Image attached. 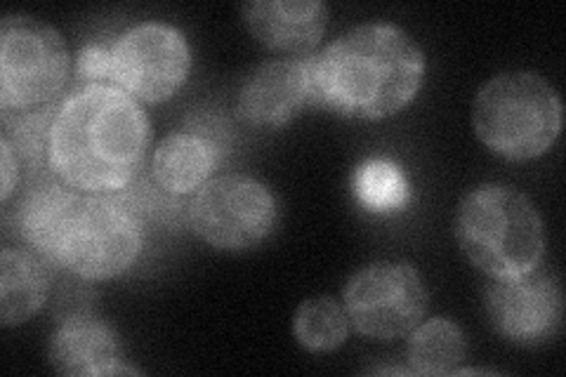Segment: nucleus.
<instances>
[{"instance_id":"1","label":"nucleus","mask_w":566,"mask_h":377,"mask_svg":"<svg viewBox=\"0 0 566 377\" xmlns=\"http://www.w3.org/2000/svg\"><path fill=\"white\" fill-rule=\"evenodd\" d=\"M149 137V118L135 97L112 83H85L50 121L48 166L81 193H120L145 164Z\"/></svg>"},{"instance_id":"2","label":"nucleus","mask_w":566,"mask_h":377,"mask_svg":"<svg viewBox=\"0 0 566 377\" xmlns=\"http://www.w3.org/2000/svg\"><path fill=\"white\" fill-rule=\"evenodd\" d=\"M312 102L354 121H380L409 106L424 81V52L392 22H364L310 57Z\"/></svg>"},{"instance_id":"3","label":"nucleus","mask_w":566,"mask_h":377,"mask_svg":"<svg viewBox=\"0 0 566 377\" xmlns=\"http://www.w3.org/2000/svg\"><path fill=\"white\" fill-rule=\"evenodd\" d=\"M455 239L465 258L491 279L526 274L545 255L536 206L507 185H480L465 193L455 214Z\"/></svg>"},{"instance_id":"4","label":"nucleus","mask_w":566,"mask_h":377,"mask_svg":"<svg viewBox=\"0 0 566 377\" xmlns=\"http://www.w3.org/2000/svg\"><path fill=\"white\" fill-rule=\"evenodd\" d=\"M482 145L507 160H534L562 133V100L536 71H505L486 81L472 104Z\"/></svg>"},{"instance_id":"5","label":"nucleus","mask_w":566,"mask_h":377,"mask_svg":"<svg viewBox=\"0 0 566 377\" xmlns=\"http://www.w3.org/2000/svg\"><path fill=\"white\" fill-rule=\"evenodd\" d=\"M71 74L62 33L29 14H8L0 24V109L3 121L55 116Z\"/></svg>"},{"instance_id":"6","label":"nucleus","mask_w":566,"mask_h":377,"mask_svg":"<svg viewBox=\"0 0 566 377\" xmlns=\"http://www.w3.org/2000/svg\"><path fill=\"white\" fill-rule=\"evenodd\" d=\"M145 245L139 212L118 193L78 199L62 233L55 264L87 281L126 274Z\"/></svg>"},{"instance_id":"7","label":"nucleus","mask_w":566,"mask_h":377,"mask_svg":"<svg viewBox=\"0 0 566 377\" xmlns=\"http://www.w3.org/2000/svg\"><path fill=\"white\" fill-rule=\"evenodd\" d=\"M187 220L197 237L218 250H248L262 243L279 222L272 189L243 172L208 179L187 206Z\"/></svg>"},{"instance_id":"8","label":"nucleus","mask_w":566,"mask_h":377,"mask_svg":"<svg viewBox=\"0 0 566 377\" xmlns=\"http://www.w3.org/2000/svg\"><path fill=\"white\" fill-rule=\"evenodd\" d=\"M109 83L137 102L158 104L180 90L191 69L185 33L168 22H137L109 45Z\"/></svg>"},{"instance_id":"9","label":"nucleus","mask_w":566,"mask_h":377,"mask_svg":"<svg viewBox=\"0 0 566 377\" xmlns=\"http://www.w3.org/2000/svg\"><path fill=\"white\" fill-rule=\"evenodd\" d=\"M349 326L364 337L399 339L409 335L428 312V289L416 266L376 262L359 269L343 293Z\"/></svg>"},{"instance_id":"10","label":"nucleus","mask_w":566,"mask_h":377,"mask_svg":"<svg viewBox=\"0 0 566 377\" xmlns=\"http://www.w3.org/2000/svg\"><path fill=\"white\" fill-rule=\"evenodd\" d=\"M491 328L520 347L545 345L557 335L564 318L559 281L547 269H531L520 276L493 279L484 293Z\"/></svg>"},{"instance_id":"11","label":"nucleus","mask_w":566,"mask_h":377,"mask_svg":"<svg viewBox=\"0 0 566 377\" xmlns=\"http://www.w3.org/2000/svg\"><path fill=\"white\" fill-rule=\"evenodd\" d=\"M229 149L227 130L218 118L191 123L158 142L151 158V179L170 196L197 193L216 175Z\"/></svg>"},{"instance_id":"12","label":"nucleus","mask_w":566,"mask_h":377,"mask_svg":"<svg viewBox=\"0 0 566 377\" xmlns=\"http://www.w3.org/2000/svg\"><path fill=\"white\" fill-rule=\"evenodd\" d=\"M50 366L69 377H106L137 375L126 364L116 331L93 312H74L64 316L50 335Z\"/></svg>"},{"instance_id":"13","label":"nucleus","mask_w":566,"mask_h":377,"mask_svg":"<svg viewBox=\"0 0 566 377\" xmlns=\"http://www.w3.org/2000/svg\"><path fill=\"white\" fill-rule=\"evenodd\" d=\"M312 102L310 57L270 60L243 81L237 114L253 128H281Z\"/></svg>"},{"instance_id":"14","label":"nucleus","mask_w":566,"mask_h":377,"mask_svg":"<svg viewBox=\"0 0 566 377\" xmlns=\"http://www.w3.org/2000/svg\"><path fill=\"white\" fill-rule=\"evenodd\" d=\"M241 12L253 39L295 57L314 50L328 24V8L318 0H253Z\"/></svg>"},{"instance_id":"15","label":"nucleus","mask_w":566,"mask_h":377,"mask_svg":"<svg viewBox=\"0 0 566 377\" xmlns=\"http://www.w3.org/2000/svg\"><path fill=\"white\" fill-rule=\"evenodd\" d=\"M81 199V191L66 187L62 179L39 177L24 193L14 212V227L22 241L50 264H55L62 233L71 212Z\"/></svg>"},{"instance_id":"16","label":"nucleus","mask_w":566,"mask_h":377,"mask_svg":"<svg viewBox=\"0 0 566 377\" xmlns=\"http://www.w3.org/2000/svg\"><path fill=\"white\" fill-rule=\"evenodd\" d=\"M48 260L29 248L6 245L0 253V323L6 328L27 323L43 310L50 293Z\"/></svg>"},{"instance_id":"17","label":"nucleus","mask_w":566,"mask_h":377,"mask_svg":"<svg viewBox=\"0 0 566 377\" xmlns=\"http://www.w3.org/2000/svg\"><path fill=\"white\" fill-rule=\"evenodd\" d=\"M409 337V370L416 375H455L468 356V337L455 321L434 316L420 321Z\"/></svg>"},{"instance_id":"18","label":"nucleus","mask_w":566,"mask_h":377,"mask_svg":"<svg viewBox=\"0 0 566 377\" xmlns=\"http://www.w3.org/2000/svg\"><path fill=\"white\" fill-rule=\"evenodd\" d=\"M354 196L368 212H397L411 201V185L403 170L387 158H370L354 170Z\"/></svg>"},{"instance_id":"19","label":"nucleus","mask_w":566,"mask_h":377,"mask_svg":"<svg viewBox=\"0 0 566 377\" xmlns=\"http://www.w3.org/2000/svg\"><path fill=\"white\" fill-rule=\"evenodd\" d=\"M293 335L310 352L338 349L349 335V318L333 297H312L300 304L293 316Z\"/></svg>"},{"instance_id":"20","label":"nucleus","mask_w":566,"mask_h":377,"mask_svg":"<svg viewBox=\"0 0 566 377\" xmlns=\"http://www.w3.org/2000/svg\"><path fill=\"white\" fill-rule=\"evenodd\" d=\"M112 55L109 48L102 43H85L76 55V78L85 83H106L109 81Z\"/></svg>"},{"instance_id":"21","label":"nucleus","mask_w":566,"mask_h":377,"mask_svg":"<svg viewBox=\"0 0 566 377\" xmlns=\"http://www.w3.org/2000/svg\"><path fill=\"white\" fill-rule=\"evenodd\" d=\"M0 151H3V189H0V201L3 206L10 203L12 193L20 189V156H17L12 142L3 135L0 137Z\"/></svg>"}]
</instances>
